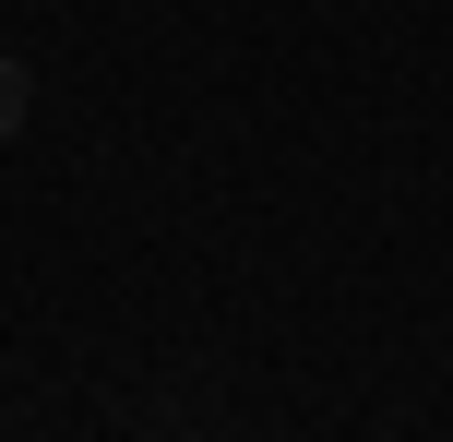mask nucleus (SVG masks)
Masks as SVG:
<instances>
[{
    "label": "nucleus",
    "mask_w": 453,
    "mask_h": 442,
    "mask_svg": "<svg viewBox=\"0 0 453 442\" xmlns=\"http://www.w3.org/2000/svg\"><path fill=\"white\" fill-rule=\"evenodd\" d=\"M24 108H36V84H24V60H0V143L24 132Z\"/></svg>",
    "instance_id": "1"
}]
</instances>
